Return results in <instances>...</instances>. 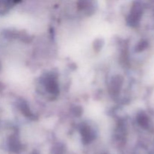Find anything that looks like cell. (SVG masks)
Here are the masks:
<instances>
[{
  "label": "cell",
  "mask_w": 154,
  "mask_h": 154,
  "mask_svg": "<svg viewBox=\"0 0 154 154\" xmlns=\"http://www.w3.org/2000/svg\"><path fill=\"white\" fill-rule=\"evenodd\" d=\"M148 45V42L147 41H141L137 46V51H142L144 49H146Z\"/></svg>",
  "instance_id": "277c9868"
},
{
  "label": "cell",
  "mask_w": 154,
  "mask_h": 154,
  "mask_svg": "<svg viewBox=\"0 0 154 154\" xmlns=\"http://www.w3.org/2000/svg\"><path fill=\"white\" fill-rule=\"evenodd\" d=\"M137 121H138V123L141 126V127L146 128L148 127L149 126V118L145 114H139L138 115V117H137Z\"/></svg>",
  "instance_id": "7a4b0ae2"
},
{
  "label": "cell",
  "mask_w": 154,
  "mask_h": 154,
  "mask_svg": "<svg viewBox=\"0 0 154 154\" xmlns=\"http://www.w3.org/2000/svg\"><path fill=\"white\" fill-rule=\"evenodd\" d=\"M81 135L84 144H88L94 141L96 133L93 127L87 124H84L81 128Z\"/></svg>",
  "instance_id": "6da1fadb"
},
{
  "label": "cell",
  "mask_w": 154,
  "mask_h": 154,
  "mask_svg": "<svg viewBox=\"0 0 154 154\" xmlns=\"http://www.w3.org/2000/svg\"><path fill=\"white\" fill-rule=\"evenodd\" d=\"M65 148L62 144H57L51 149V154H64Z\"/></svg>",
  "instance_id": "3957f363"
},
{
  "label": "cell",
  "mask_w": 154,
  "mask_h": 154,
  "mask_svg": "<svg viewBox=\"0 0 154 154\" xmlns=\"http://www.w3.org/2000/svg\"><path fill=\"white\" fill-rule=\"evenodd\" d=\"M32 154H38V153H36V152H34V153H32Z\"/></svg>",
  "instance_id": "5b68a950"
}]
</instances>
